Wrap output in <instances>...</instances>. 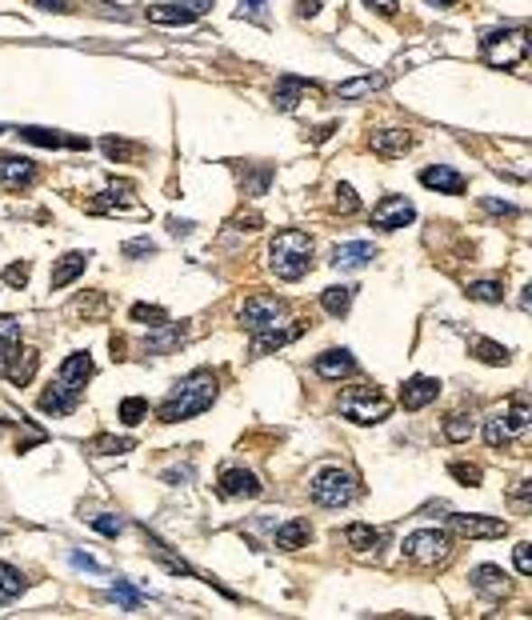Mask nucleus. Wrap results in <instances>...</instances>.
Wrapping results in <instances>:
<instances>
[{"mask_svg":"<svg viewBox=\"0 0 532 620\" xmlns=\"http://www.w3.org/2000/svg\"><path fill=\"white\" fill-rule=\"evenodd\" d=\"M212 401H217V376H212L209 368H196V373H189L184 381L173 384L168 401L161 404V421H164V424L192 421V416L209 412Z\"/></svg>","mask_w":532,"mask_h":620,"instance_id":"1","label":"nucleus"},{"mask_svg":"<svg viewBox=\"0 0 532 620\" xmlns=\"http://www.w3.org/2000/svg\"><path fill=\"white\" fill-rule=\"evenodd\" d=\"M313 264V236L301 233V228H285V233L273 236L268 245V268L280 276V281H301Z\"/></svg>","mask_w":532,"mask_h":620,"instance_id":"2","label":"nucleus"},{"mask_svg":"<svg viewBox=\"0 0 532 620\" xmlns=\"http://www.w3.org/2000/svg\"><path fill=\"white\" fill-rule=\"evenodd\" d=\"M481 57L492 69H517L528 60V32L525 29H504V32H484L481 36Z\"/></svg>","mask_w":532,"mask_h":620,"instance_id":"3","label":"nucleus"},{"mask_svg":"<svg viewBox=\"0 0 532 620\" xmlns=\"http://www.w3.org/2000/svg\"><path fill=\"white\" fill-rule=\"evenodd\" d=\"M388 409H392L388 396L380 393V388H372V384H352V388H344L341 393V416H349V421H357V424L385 421Z\"/></svg>","mask_w":532,"mask_h":620,"instance_id":"4","label":"nucleus"},{"mask_svg":"<svg viewBox=\"0 0 532 620\" xmlns=\"http://www.w3.org/2000/svg\"><path fill=\"white\" fill-rule=\"evenodd\" d=\"M357 477L344 473V468H324V473L313 477V488H308V496H313V504L321 508H341V504H352L357 501Z\"/></svg>","mask_w":532,"mask_h":620,"instance_id":"5","label":"nucleus"},{"mask_svg":"<svg viewBox=\"0 0 532 620\" xmlns=\"http://www.w3.org/2000/svg\"><path fill=\"white\" fill-rule=\"evenodd\" d=\"M453 552V541L441 529H420L413 536H405V557L416 564H444Z\"/></svg>","mask_w":532,"mask_h":620,"instance_id":"6","label":"nucleus"},{"mask_svg":"<svg viewBox=\"0 0 532 620\" xmlns=\"http://www.w3.org/2000/svg\"><path fill=\"white\" fill-rule=\"evenodd\" d=\"M285 317V301H276V296H248L245 304H240V325L245 329H268V325H276V320Z\"/></svg>","mask_w":532,"mask_h":620,"instance_id":"7","label":"nucleus"},{"mask_svg":"<svg viewBox=\"0 0 532 620\" xmlns=\"http://www.w3.org/2000/svg\"><path fill=\"white\" fill-rule=\"evenodd\" d=\"M413 220H416V208L405 197H385L372 208V228H385V233H397V228L413 225Z\"/></svg>","mask_w":532,"mask_h":620,"instance_id":"8","label":"nucleus"},{"mask_svg":"<svg viewBox=\"0 0 532 620\" xmlns=\"http://www.w3.org/2000/svg\"><path fill=\"white\" fill-rule=\"evenodd\" d=\"M36 180V161L28 156H0V192H21Z\"/></svg>","mask_w":532,"mask_h":620,"instance_id":"9","label":"nucleus"},{"mask_svg":"<svg viewBox=\"0 0 532 620\" xmlns=\"http://www.w3.org/2000/svg\"><path fill=\"white\" fill-rule=\"evenodd\" d=\"M469 585L481 592V597H489V600H504V597L512 592L509 572L497 569V564H481V569H472V572H469Z\"/></svg>","mask_w":532,"mask_h":620,"instance_id":"10","label":"nucleus"},{"mask_svg":"<svg viewBox=\"0 0 532 620\" xmlns=\"http://www.w3.org/2000/svg\"><path fill=\"white\" fill-rule=\"evenodd\" d=\"M453 529L469 541H492V536H504L509 524L500 516H453Z\"/></svg>","mask_w":532,"mask_h":620,"instance_id":"11","label":"nucleus"},{"mask_svg":"<svg viewBox=\"0 0 532 620\" xmlns=\"http://www.w3.org/2000/svg\"><path fill=\"white\" fill-rule=\"evenodd\" d=\"M420 184H425V189L444 192V197H461V192L469 189V180H464L453 164H433V169H425V172H420Z\"/></svg>","mask_w":532,"mask_h":620,"instance_id":"12","label":"nucleus"},{"mask_svg":"<svg viewBox=\"0 0 532 620\" xmlns=\"http://www.w3.org/2000/svg\"><path fill=\"white\" fill-rule=\"evenodd\" d=\"M301 332H304V325H293V329H276V325L257 329V337H252V345H248V356H268V353H276V348H285L288 340H296Z\"/></svg>","mask_w":532,"mask_h":620,"instance_id":"13","label":"nucleus"},{"mask_svg":"<svg viewBox=\"0 0 532 620\" xmlns=\"http://www.w3.org/2000/svg\"><path fill=\"white\" fill-rule=\"evenodd\" d=\"M436 396H441V381H433V376H413V381H405V388H400V404H405L408 412L433 404Z\"/></svg>","mask_w":532,"mask_h":620,"instance_id":"14","label":"nucleus"},{"mask_svg":"<svg viewBox=\"0 0 532 620\" xmlns=\"http://www.w3.org/2000/svg\"><path fill=\"white\" fill-rule=\"evenodd\" d=\"M369 144H372V153L377 156L392 161V156H405L408 148H413V133H408V128H377Z\"/></svg>","mask_w":532,"mask_h":620,"instance_id":"15","label":"nucleus"},{"mask_svg":"<svg viewBox=\"0 0 532 620\" xmlns=\"http://www.w3.org/2000/svg\"><path fill=\"white\" fill-rule=\"evenodd\" d=\"M36 365H41V356H36L33 348H16V353L0 365V373L8 376V384H28L36 376Z\"/></svg>","mask_w":532,"mask_h":620,"instance_id":"16","label":"nucleus"},{"mask_svg":"<svg viewBox=\"0 0 532 620\" xmlns=\"http://www.w3.org/2000/svg\"><path fill=\"white\" fill-rule=\"evenodd\" d=\"M316 376H324V381H336V376H349L352 368H357V360H352L349 348H329V353H321L313 360Z\"/></svg>","mask_w":532,"mask_h":620,"instance_id":"17","label":"nucleus"},{"mask_svg":"<svg viewBox=\"0 0 532 620\" xmlns=\"http://www.w3.org/2000/svg\"><path fill=\"white\" fill-rule=\"evenodd\" d=\"M21 141L28 144H44V148H89L84 136H69V133H56V128H21Z\"/></svg>","mask_w":532,"mask_h":620,"instance_id":"18","label":"nucleus"},{"mask_svg":"<svg viewBox=\"0 0 532 620\" xmlns=\"http://www.w3.org/2000/svg\"><path fill=\"white\" fill-rule=\"evenodd\" d=\"M369 261H377V248H372L369 240H349V245L332 248V264L336 268H364Z\"/></svg>","mask_w":532,"mask_h":620,"instance_id":"19","label":"nucleus"},{"mask_svg":"<svg viewBox=\"0 0 532 620\" xmlns=\"http://www.w3.org/2000/svg\"><path fill=\"white\" fill-rule=\"evenodd\" d=\"M89 376H92V356H89V353H72V356L61 365V376H56V381L69 384L72 393H84Z\"/></svg>","mask_w":532,"mask_h":620,"instance_id":"20","label":"nucleus"},{"mask_svg":"<svg viewBox=\"0 0 532 620\" xmlns=\"http://www.w3.org/2000/svg\"><path fill=\"white\" fill-rule=\"evenodd\" d=\"M220 493L224 496H260V480L248 468H224L220 473Z\"/></svg>","mask_w":532,"mask_h":620,"instance_id":"21","label":"nucleus"},{"mask_svg":"<svg viewBox=\"0 0 532 620\" xmlns=\"http://www.w3.org/2000/svg\"><path fill=\"white\" fill-rule=\"evenodd\" d=\"M77 404H80V393H72V388L61 384V381H52L49 393L41 396V409H44V412H56V416L77 412Z\"/></svg>","mask_w":532,"mask_h":620,"instance_id":"22","label":"nucleus"},{"mask_svg":"<svg viewBox=\"0 0 532 620\" xmlns=\"http://www.w3.org/2000/svg\"><path fill=\"white\" fill-rule=\"evenodd\" d=\"M84 264H89V253H64L61 261H56V268H52L49 284H52V289H69V284L84 273Z\"/></svg>","mask_w":532,"mask_h":620,"instance_id":"23","label":"nucleus"},{"mask_svg":"<svg viewBox=\"0 0 532 620\" xmlns=\"http://www.w3.org/2000/svg\"><path fill=\"white\" fill-rule=\"evenodd\" d=\"M308 88H316V85H308V80H301V77H280V80H276V92H273L276 108H280V113H293V108L301 105V97H304Z\"/></svg>","mask_w":532,"mask_h":620,"instance_id":"24","label":"nucleus"},{"mask_svg":"<svg viewBox=\"0 0 532 620\" xmlns=\"http://www.w3.org/2000/svg\"><path fill=\"white\" fill-rule=\"evenodd\" d=\"M344 541H349L352 552H377L380 544H385V532L372 529V524H349V529H344Z\"/></svg>","mask_w":532,"mask_h":620,"instance_id":"25","label":"nucleus"},{"mask_svg":"<svg viewBox=\"0 0 532 620\" xmlns=\"http://www.w3.org/2000/svg\"><path fill=\"white\" fill-rule=\"evenodd\" d=\"M385 85H388V77L369 72V77H352V80H344V85H336V97H341V100H357V97H369V92H380Z\"/></svg>","mask_w":532,"mask_h":620,"instance_id":"26","label":"nucleus"},{"mask_svg":"<svg viewBox=\"0 0 532 620\" xmlns=\"http://www.w3.org/2000/svg\"><path fill=\"white\" fill-rule=\"evenodd\" d=\"M181 340H184V329L181 325H168V320H164V325H156L145 337V348H148V353H168V348H176Z\"/></svg>","mask_w":532,"mask_h":620,"instance_id":"27","label":"nucleus"},{"mask_svg":"<svg viewBox=\"0 0 532 620\" xmlns=\"http://www.w3.org/2000/svg\"><path fill=\"white\" fill-rule=\"evenodd\" d=\"M308 536H313L308 521H288V524H280V529H276V549L296 552V549H304V544H308Z\"/></svg>","mask_w":532,"mask_h":620,"instance_id":"28","label":"nucleus"},{"mask_svg":"<svg viewBox=\"0 0 532 620\" xmlns=\"http://www.w3.org/2000/svg\"><path fill=\"white\" fill-rule=\"evenodd\" d=\"M352 296H357L352 284H332V289L321 292V304H324V312H329V317H344V312L352 309Z\"/></svg>","mask_w":532,"mask_h":620,"instance_id":"29","label":"nucleus"},{"mask_svg":"<svg viewBox=\"0 0 532 620\" xmlns=\"http://www.w3.org/2000/svg\"><path fill=\"white\" fill-rule=\"evenodd\" d=\"M148 21H156V24H192L196 16L181 5V0H173V5H153L148 8Z\"/></svg>","mask_w":532,"mask_h":620,"instance_id":"30","label":"nucleus"},{"mask_svg":"<svg viewBox=\"0 0 532 620\" xmlns=\"http://www.w3.org/2000/svg\"><path fill=\"white\" fill-rule=\"evenodd\" d=\"M21 348V320L16 317H0V365Z\"/></svg>","mask_w":532,"mask_h":620,"instance_id":"31","label":"nucleus"},{"mask_svg":"<svg viewBox=\"0 0 532 620\" xmlns=\"http://www.w3.org/2000/svg\"><path fill=\"white\" fill-rule=\"evenodd\" d=\"M24 592V572L13 569V564H0V605L16 600Z\"/></svg>","mask_w":532,"mask_h":620,"instance_id":"32","label":"nucleus"},{"mask_svg":"<svg viewBox=\"0 0 532 620\" xmlns=\"http://www.w3.org/2000/svg\"><path fill=\"white\" fill-rule=\"evenodd\" d=\"M472 432H476V421H472L469 412H453V416L444 421V440H453V444L469 440Z\"/></svg>","mask_w":532,"mask_h":620,"instance_id":"33","label":"nucleus"},{"mask_svg":"<svg viewBox=\"0 0 532 620\" xmlns=\"http://www.w3.org/2000/svg\"><path fill=\"white\" fill-rule=\"evenodd\" d=\"M504 424H509V432H525L532 424V409H528V396H517L512 401V409L504 412Z\"/></svg>","mask_w":532,"mask_h":620,"instance_id":"34","label":"nucleus"},{"mask_svg":"<svg viewBox=\"0 0 532 620\" xmlns=\"http://www.w3.org/2000/svg\"><path fill=\"white\" fill-rule=\"evenodd\" d=\"M108 600H117L120 608H128V613H136L140 605H145V592H136L133 585H125V580H117V585L108 588Z\"/></svg>","mask_w":532,"mask_h":620,"instance_id":"35","label":"nucleus"},{"mask_svg":"<svg viewBox=\"0 0 532 620\" xmlns=\"http://www.w3.org/2000/svg\"><path fill=\"white\" fill-rule=\"evenodd\" d=\"M509 424H504V412H492L489 421H484V440H489V449H504L509 444Z\"/></svg>","mask_w":532,"mask_h":620,"instance_id":"36","label":"nucleus"},{"mask_svg":"<svg viewBox=\"0 0 532 620\" xmlns=\"http://www.w3.org/2000/svg\"><path fill=\"white\" fill-rule=\"evenodd\" d=\"M472 353L481 356L484 365H509V348L497 345V340H481V337H476L472 340Z\"/></svg>","mask_w":532,"mask_h":620,"instance_id":"37","label":"nucleus"},{"mask_svg":"<svg viewBox=\"0 0 532 620\" xmlns=\"http://www.w3.org/2000/svg\"><path fill=\"white\" fill-rule=\"evenodd\" d=\"M469 296L472 301H481V304H500L504 301V284L500 281H476V284H469Z\"/></svg>","mask_w":532,"mask_h":620,"instance_id":"38","label":"nucleus"},{"mask_svg":"<svg viewBox=\"0 0 532 620\" xmlns=\"http://www.w3.org/2000/svg\"><path fill=\"white\" fill-rule=\"evenodd\" d=\"M133 320H136V325H145V320H148V329H156V325H164V320H168V312L156 309V304H133Z\"/></svg>","mask_w":532,"mask_h":620,"instance_id":"39","label":"nucleus"},{"mask_svg":"<svg viewBox=\"0 0 532 620\" xmlns=\"http://www.w3.org/2000/svg\"><path fill=\"white\" fill-rule=\"evenodd\" d=\"M268 180H273V169H268V164H260V169L245 180V192H248V197H265V192H268Z\"/></svg>","mask_w":532,"mask_h":620,"instance_id":"40","label":"nucleus"},{"mask_svg":"<svg viewBox=\"0 0 532 620\" xmlns=\"http://www.w3.org/2000/svg\"><path fill=\"white\" fill-rule=\"evenodd\" d=\"M145 416H148V404L140 401V396H128V401L120 404V421H125V424H140Z\"/></svg>","mask_w":532,"mask_h":620,"instance_id":"41","label":"nucleus"},{"mask_svg":"<svg viewBox=\"0 0 532 620\" xmlns=\"http://www.w3.org/2000/svg\"><path fill=\"white\" fill-rule=\"evenodd\" d=\"M100 148H105V156H112V161H128V156H136V144L117 141V136H105V141H100Z\"/></svg>","mask_w":532,"mask_h":620,"instance_id":"42","label":"nucleus"},{"mask_svg":"<svg viewBox=\"0 0 532 620\" xmlns=\"http://www.w3.org/2000/svg\"><path fill=\"white\" fill-rule=\"evenodd\" d=\"M92 529H97L100 536H120V532H125V521H120V516L100 513V516H92Z\"/></svg>","mask_w":532,"mask_h":620,"instance_id":"43","label":"nucleus"},{"mask_svg":"<svg viewBox=\"0 0 532 620\" xmlns=\"http://www.w3.org/2000/svg\"><path fill=\"white\" fill-rule=\"evenodd\" d=\"M336 205H341V212H357L360 200L357 192H352V184H336Z\"/></svg>","mask_w":532,"mask_h":620,"instance_id":"44","label":"nucleus"},{"mask_svg":"<svg viewBox=\"0 0 532 620\" xmlns=\"http://www.w3.org/2000/svg\"><path fill=\"white\" fill-rule=\"evenodd\" d=\"M128 449H133V440H112V437L92 440V452H100V457H108V452H128Z\"/></svg>","mask_w":532,"mask_h":620,"instance_id":"45","label":"nucleus"},{"mask_svg":"<svg viewBox=\"0 0 532 620\" xmlns=\"http://www.w3.org/2000/svg\"><path fill=\"white\" fill-rule=\"evenodd\" d=\"M512 560H517V572H520V577H528V572H532V544L520 541L517 552H512Z\"/></svg>","mask_w":532,"mask_h":620,"instance_id":"46","label":"nucleus"},{"mask_svg":"<svg viewBox=\"0 0 532 620\" xmlns=\"http://www.w3.org/2000/svg\"><path fill=\"white\" fill-rule=\"evenodd\" d=\"M5 284L8 289H24L28 284V264H8L5 268Z\"/></svg>","mask_w":532,"mask_h":620,"instance_id":"47","label":"nucleus"},{"mask_svg":"<svg viewBox=\"0 0 532 620\" xmlns=\"http://www.w3.org/2000/svg\"><path fill=\"white\" fill-rule=\"evenodd\" d=\"M453 477H456V480H464L469 488L481 485V468H476V465H453Z\"/></svg>","mask_w":532,"mask_h":620,"instance_id":"48","label":"nucleus"},{"mask_svg":"<svg viewBox=\"0 0 532 620\" xmlns=\"http://www.w3.org/2000/svg\"><path fill=\"white\" fill-rule=\"evenodd\" d=\"M69 560H72V569H84V572H105V564L92 560V557H84V552H69Z\"/></svg>","mask_w":532,"mask_h":620,"instance_id":"49","label":"nucleus"},{"mask_svg":"<svg viewBox=\"0 0 532 620\" xmlns=\"http://www.w3.org/2000/svg\"><path fill=\"white\" fill-rule=\"evenodd\" d=\"M156 245L153 240H133V245H125V256H153Z\"/></svg>","mask_w":532,"mask_h":620,"instance_id":"50","label":"nucleus"},{"mask_svg":"<svg viewBox=\"0 0 532 620\" xmlns=\"http://www.w3.org/2000/svg\"><path fill=\"white\" fill-rule=\"evenodd\" d=\"M240 21H245V16H248V21H260V16H265V0H245V8H240Z\"/></svg>","mask_w":532,"mask_h":620,"instance_id":"51","label":"nucleus"},{"mask_svg":"<svg viewBox=\"0 0 532 620\" xmlns=\"http://www.w3.org/2000/svg\"><path fill=\"white\" fill-rule=\"evenodd\" d=\"M484 208L497 217H517V205H509V200H484Z\"/></svg>","mask_w":532,"mask_h":620,"instance_id":"52","label":"nucleus"},{"mask_svg":"<svg viewBox=\"0 0 532 620\" xmlns=\"http://www.w3.org/2000/svg\"><path fill=\"white\" fill-rule=\"evenodd\" d=\"M369 8H377L380 16H397V0H364Z\"/></svg>","mask_w":532,"mask_h":620,"instance_id":"53","label":"nucleus"},{"mask_svg":"<svg viewBox=\"0 0 532 620\" xmlns=\"http://www.w3.org/2000/svg\"><path fill=\"white\" fill-rule=\"evenodd\" d=\"M41 8H49V13H69L72 8V0H36Z\"/></svg>","mask_w":532,"mask_h":620,"instance_id":"54","label":"nucleus"},{"mask_svg":"<svg viewBox=\"0 0 532 620\" xmlns=\"http://www.w3.org/2000/svg\"><path fill=\"white\" fill-rule=\"evenodd\" d=\"M173 233H176V236H189L192 225H189V220H173Z\"/></svg>","mask_w":532,"mask_h":620,"instance_id":"55","label":"nucleus"},{"mask_svg":"<svg viewBox=\"0 0 532 620\" xmlns=\"http://www.w3.org/2000/svg\"><path fill=\"white\" fill-rule=\"evenodd\" d=\"M428 5H441V8H453L456 0H428Z\"/></svg>","mask_w":532,"mask_h":620,"instance_id":"56","label":"nucleus"},{"mask_svg":"<svg viewBox=\"0 0 532 620\" xmlns=\"http://www.w3.org/2000/svg\"><path fill=\"white\" fill-rule=\"evenodd\" d=\"M0 133H5V128H0Z\"/></svg>","mask_w":532,"mask_h":620,"instance_id":"57","label":"nucleus"}]
</instances>
